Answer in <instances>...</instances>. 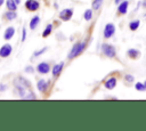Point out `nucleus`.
I'll return each instance as SVG.
<instances>
[{
  "instance_id": "nucleus-1",
  "label": "nucleus",
  "mask_w": 146,
  "mask_h": 131,
  "mask_svg": "<svg viewBox=\"0 0 146 131\" xmlns=\"http://www.w3.org/2000/svg\"><path fill=\"white\" fill-rule=\"evenodd\" d=\"M13 85L16 95L24 100H35L38 97L32 90L31 82L24 76H16L13 80Z\"/></svg>"
},
{
  "instance_id": "nucleus-2",
  "label": "nucleus",
  "mask_w": 146,
  "mask_h": 131,
  "mask_svg": "<svg viewBox=\"0 0 146 131\" xmlns=\"http://www.w3.org/2000/svg\"><path fill=\"white\" fill-rule=\"evenodd\" d=\"M87 43H88L87 40H82V41L75 42V43L72 46V48H71V50L68 51V54H67V59H68V60H72V59H74V58L79 57V56L86 50Z\"/></svg>"
},
{
  "instance_id": "nucleus-3",
  "label": "nucleus",
  "mask_w": 146,
  "mask_h": 131,
  "mask_svg": "<svg viewBox=\"0 0 146 131\" xmlns=\"http://www.w3.org/2000/svg\"><path fill=\"white\" fill-rule=\"evenodd\" d=\"M100 50H102V54L105 57H107V58H115V56H116V49H115V47L113 44L108 43V42L102 43Z\"/></svg>"
},
{
  "instance_id": "nucleus-4",
  "label": "nucleus",
  "mask_w": 146,
  "mask_h": 131,
  "mask_svg": "<svg viewBox=\"0 0 146 131\" xmlns=\"http://www.w3.org/2000/svg\"><path fill=\"white\" fill-rule=\"evenodd\" d=\"M50 85H51L50 80L39 79L38 82H36V89H38V91H39L40 93H43V95L48 93V91H49V89H50Z\"/></svg>"
},
{
  "instance_id": "nucleus-5",
  "label": "nucleus",
  "mask_w": 146,
  "mask_h": 131,
  "mask_svg": "<svg viewBox=\"0 0 146 131\" xmlns=\"http://www.w3.org/2000/svg\"><path fill=\"white\" fill-rule=\"evenodd\" d=\"M115 31H116V27L113 23H107L105 26H104V30H103V36L105 39H111L114 36L115 34Z\"/></svg>"
},
{
  "instance_id": "nucleus-6",
  "label": "nucleus",
  "mask_w": 146,
  "mask_h": 131,
  "mask_svg": "<svg viewBox=\"0 0 146 131\" xmlns=\"http://www.w3.org/2000/svg\"><path fill=\"white\" fill-rule=\"evenodd\" d=\"M35 71L41 75H46L49 72H51V66H50V64L48 62H40L35 66Z\"/></svg>"
},
{
  "instance_id": "nucleus-7",
  "label": "nucleus",
  "mask_w": 146,
  "mask_h": 131,
  "mask_svg": "<svg viewBox=\"0 0 146 131\" xmlns=\"http://www.w3.org/2000/svg\"><path fill=\"white\" fill-rule=\"evenodd\" d=\"M58 17L63 22H68L73 17V9L72 8H64L58 13Z\"/></svg>"
},
{
  "instance_id": "nucleus-8",
  "label": "nucleus",
  "mask_w": 146,
  "mask_h": 131,
  "mask_svg": "<svg viewBox=\"0 0 146 131\" xmlns=\"http://www.w3.org/2000/svg\"><path fill=\"white\" fill-rule=\"evenodd\" d=\"M24 6H25V9L26 10L32 11V13L40 9V2H39V0H26L25 3H24Z\"/></svg>"
},
{
  "instance_id": "nucleus-9",
  "label": "nucleus",
  "mask_w": 146,
  "mask_h": 131,
  "mask_svg": "<svg viewBox=\"0 0 146 131\" xmlns=\"http://www.w3.org/2000/svg\"><path fill=\"white\" fill-rule=\"evenodd\" d=\"M64 66H65L64 62H59V63L55 64V65L51 67V75H52L54 79H57V77L62 74V72H63V69H64Z\"/></svg>"
},
{
  "instance_id": "nucleus-10",
  "label": "nucleus",
  "mask_w": 146,
  "mask_h": 131,
  "mask_svg": "<svg viewBox=\"0 0 146 131\" xmlns=\"http://www.w3.org/2000/svg\"><path fill=\"white\" fill-rule=\"evenodd\" d=\"M13 52V46L10 43H5L0 47V58H7Z\"/></svg>"
},
{
  "instance_id": "nucleus-11",
  "label": "nucleus",
  "mask_w": 146,
  "mask_h": 131,
  "mask_svg": "<svg viewBox=\"0 0 146 131\" xmlns=\"http://www.w3.org/2000/svg\"><path fill=\"white\" fill-rule=\"evenodd\" d=\"M116 84H117V79H116L115 76H110V77H107V79L104 81V87H105V89H107V90H113V89H115Z\"/></svg>"
},
{
  "instance_id": "nucleus-12",
  "label": "nucleus",
  "mask_w": 146,
  "mask_h": 131,
  "mask_svg": "<svg viewBox=\"0 0 146 131\" xmlns=\"http://www.w3.org/2000/svg\"><path fill=\"white\" fill-rule=\"evenodd\" d=\"M128 9H129V1L128 0H124L122 2H120L117 5V14L119 15H127L128 14Z\"/></svg>"
},
{
  "instance_id": "nucleus-13",
  "label": "nucleus",
  "mask_w": 146,
  "mask_h": 131,
  "mask_svg": "<svg viewBox=\"0 0 146 131\" xmlns=\"http://www.w3.org/2000/svg\"><path fill=\"white\" fill-rule=\"evenodd\" d=\"M15 33H16L15 27H14V26H8V27H6V30H5V32H3V39H5L6 41H9V40H11V39L14 38Z\"/></svg>"
},
{
  "instance_id": "nucleus-14",
  "label": "nucleus",
  "mask_w": 146,
  "mask_h": 131,
  "mask_svg": "<svg viewBox=\"0 0 146 131\" xmlns=\"http://www.w3.org/2000/svg\"><path fill=\"white\" fill-rule=\"evenodd\" d=\"M40 16L39 15H34L31 19H30V22H29V28L31 30V31H34V30H36V27L39 26V24H40Z\"/></svg>"
},
{
  "instance_id": "nucleus-15",
  "label": "nucleus",
  "mask_w": 146,
  "mask_h": 131,
  "mask_svg": "<svg viewBox=\"0 0 146 131\" xmlns=\"http://www.w3.org/2000/svg\"><path fill=\"white\" fill-rule=\"evenodd\" d=\"M127 56H128L130 59L136 60V59H138V58L140 57V51H139L138 49L130 48V49H128V50H127Z\"/></svg>"
},
{
  "instance_id": "nucleus-16",
  "label": "nucleus",
  "mask_w": 146,
  "mask_h": 131,
  "mask_svg": "<svg viewBox=\"0 0 146 131\" xmlns=\"http://www.w3.org/2000/svg\"><path fill=\"white\" fill-rule=\"evenodd\" d=\"M3 18L7 21V22H11L14 19L17 18V13L16 10H7L3 13Z\"/></svg>"
},
{
  "instance_id": "nucleus-17",
  "label": "nucleus",
  "mask_w": 146,
  "mask_h": 131,
  "mask_svg": "<svg viewBox=\"0 0 146 131\" xmlns=\"http://www.w3.org/2000/svg\"><path fill=\"white\" fill-rule=\"evenodd\" d=\"M52 30H54V25H52L51 23L47 24L46 27H44V30H43L42 33H41V36H42V38H48V36L52 33Z\"/></svg>"
},
{
  "instance_id": "nucleus-18",
  "label": "nucleus",
  "mask_w": 146,
  "mask_h": 131,
  "mask_svg": "<svg viewBox=\"0 0 146 131\" xmlns=\"http://www.w3.org/2000/svg\"><path fill=\"white\" fill-rule=\"evenodd\" d=\"M139 26H140V21H139V19H132V21L129 22V24H128L129 30L132 31V32L137 31V30L139 28Z\"/></svg>"
},
{
  "instance_id": "nucleus-19",
  "label": "nucleus",
  "mask_w": 146,
  "mask_h": 131,
  "mask_svg": "<svg viewBox=\"0 0 146 131\" xmlns=\"http://www.w3.org/2000/svg\"><path fill=\"white\" fill-rule=\"evenodd\" d=\"M92 18H94V9H92V8L86 9L84 13H83V19H84L86 22H90Z\"/></svg>"
},
{
  "instance_id": "nucleus-20",
  "label": "nucleus",
  "mask_w": 146,
  "mask_h": 131,
  "mask_svg": "<svg viewBox=\"0 0 146 131\" xmlns=\"http://www.w3.org/2000/svg\"><path fill=\"white\" fill-rule=\"evenodd\" d=\"M5 5H6L7 10H17V7H18L15 0H6Z\"/></svg>"
},
{
  "instance_id": "nucleus-21",
  "label": "nucleus",
  "mask_w": 146,
  "mask_h": 131,
  "mask_svg": "<svg viewBox=\"0 0 146 131\" xmlns=\"http://www.w3.org/2000/svg\"><path fill=\"white\" fill-rule=\"evenodd\" d=\"M104 0H91V8L94 10H99Z\"/></svg>"
},
{
  "instance_id": "nucleus-22",
  "label": "nucleus",
  "mask_w": 146,
  "mask_h": 131,
  "mask_svg": "<svg viewBox=\"0 0 146 131\" xmlns=\"http://www.w3.org/2000/svg\"><path fill=\"white\" fill-rule=\"evenodd\" d=\"M135 89L137 91L144 92V91H146V85H145L144 82H137V83H135Z\"/></svg>"
},
{
  "instance_id": "nucleus-23",
  "label": "nucleus",
  "mask_w": 146,
  "mask_h": 131,
  "mask_svg": "<svg viewBox=\"0 0 146 131\" xmlns=\"http://www.w3.org/2000/svg\"><path fill=\"white\" fill-rule=\"evenodd\" d=\"M47 50H48V47H43V48H41V49H39V50H35V51L33 52V57H39V56L43 55Z\"/></svg>"
},
{
  "instance_id": "nucleus-24",
  "label": "nucleus",
  "mask_w": 146,
  "mask_h": 131,
  "mask_svg": "<svg viewBox=\"0 0 146 131\" xmlns=\"http://www.w3.org/2000/svg\"><path fill=\"white\" fill-rule=\"evenodd\" d=\"M123 80H124L125 83H132V82L135 81V77H133V75H131V74H125V75L123 76Z\"/></svg>"
},
{
  "instance_id": "nucleus-25",
  "label": "nucleus",
  "mask_w": 146,
  "mask_h": 131,
  "mask_svg": "<svg viewBox=\"0 0 146 131\" xmlns=\"http://www.w3.org/2000/svg\"><path fill=\"white\" fill-rule=\"evenodd\" d=\"M34 71H35V68H34L33 66H31V65H27V66H25V68H24V72L27 73V74H33Z\"/></svg>"
},
{
  "instance_id": "nucleus-26",
  "label": "nucleus",
  "mask_w": 146,
  "mask_h": 131,
  "mask_svg": "<svg viewBox=\"0 0 146 131\" xmlns=\"http://www.w3.org/2000/svg\"><path fill=\"white\" fill-rule=\"evenodd\" d=\"M26 35H27V33H26V28L23 27V28H22V34H21V41H22V42H24V41L26 40Z\"/></svg>"
},
{
  "instance_id": "nucleus-27",
  "label": "nucleus",
  "mask_w": 146,
  "mask_h": 131,
  "mask_svg": "<svg viewBox=\"0 0 146 131\" xmlns=\"http://www.w3.org/2000/svg\"><path fill=\"white\" fill-rule=\"evenodd\" d=\"M7 90H8V85H7L6 83L0 82V92H5V91H7Z\"/></svg>"
},
{
  "instance_id": "nucleus-28",
  "label": "nucleus",
  "mask_w": 146,
  "mask_h": 131,
  "mask_svg": "<svg viewBox=\"0 0 146 131\" xmlns=\"http://www.w3.org/2000/svg\"><path fill=\"white\" fill-rule=\"evenodd\" d=\"M140 3H141V5H140V6H141V7H143V8H145V9H146V0H143V1H141V2H140Z\"/></svg>"
},
{
  "instance_id": "nucleus-29",
  "label": "nucleus",
  "mask_w": 146,
  "mask_h": 131,
  "mask_svg": "<svg viewBox=\"0 0 146 131\" xmlns=\"http://www.w3.org/2000/svg\"><path fill=\"white\" fill-rule=\"evenodd\" d=\"M122 1H124V0H114V3H115V5H119V3L122 2Z\"/></svg>"
},
{
  "instance_id": "nucleus-30",
  "label": "nucleus",
  "mask_w": 146,
  "mask_h": 131,
  "mask_svg": "<svg viewBox=\"0 0 146 131\" xmlns=\"http://www.w3.org/2000/svg\"><path fill=\"white\" fill-rule=\"evenodd\" d=\"M5 5V0H0V7Z\"/></svg>"
},
{
  "instance_id": "nucleus-31",
  "label": "nucleus",
  "mask_w": 146,
  "mask_h": 131,
  "mask_svg": "<svg viewBox=\"0 0 146 131\" xmlns=\"http://www.w3.org/2000/svg\"><path fill=\"white\" fill-rule=\"evenodd\" d=\"M15 1H16V3H17V5H19V3H21V0H15Z\"/></svg>"
},
{
  "instance_id": "nucleus-32",
  "label": "nucleus",
  "mask_w": 146,
  "mask_h": 131,
  "mask_svg": "<svg viewBox=\"0 0 146 131\" xmlns=\"http://www.w3.org/2000/svg\"><path fill=\"white\" fill-rule=\"evenodd\" d=\"M144 83H145V85H146V80H145V82H144Z\"/></svg>"
},
{
  "instance_id": "nucleus-33",
  "label": "nucleus",
  "mask_w": 146,
  "mask_h": 131,
  "mask_svg": "<svg viewBox=\"0 0 146 131\" xmlns=\"http://www.w3.org/2000/svg\"><path fill=\"white\" fill-rule=\"evenodd\" d=\"M39 1H40V0H39Z\"/></svg>"
}]
</instances>
